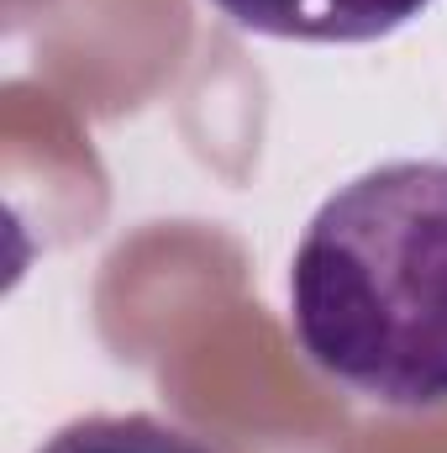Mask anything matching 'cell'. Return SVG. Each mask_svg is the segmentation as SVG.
I'll return each instance as SVG.
<instances>
[{
  "label": "cell",
  "mask_w": 447,
  "mask_h": 453,
  "mask_svg": "<svg viewBox=\"0 0 447 453\" xmlns=\"http://www.w3.org/2000/svg\"><path fill=\"white\" fill-rule=\"evenodd\" d=\"M290 327L337 385L427 411L447 401V164L395 158L347 180L295 242Z\"/></svg>",
  "instance_id": "1"
},
{
  "label": "cell",
  "mask_w": 447,
  "mask_h": 453,
  "mask_svg": "<svg viewBox=\"0 0 447 453\" xmlns=\"http://www.w3.org/2000/svg\"><path fill=\"white\" fill-rule=\"evenodd\" d=\"M247 32L284 42H374L416 21L432 0H211Z\"/></svg>",
  "instance_id": "2"
},
{
  "label": "cell",
  "mask_w": 447,
  "mask_h": 453,
  "mask_svg": "<svg viewBox=\"0 0 447 453\" xmlns=\"http://www.w3.org/2000/svg\"><path fill=\"white\" fill-rule=\"evenodd\" d=\"M37 453H211L195 433L153 417V411H95L64 422Z\"/></svg>",
  "instance_id": "3"
}]
</instances>
